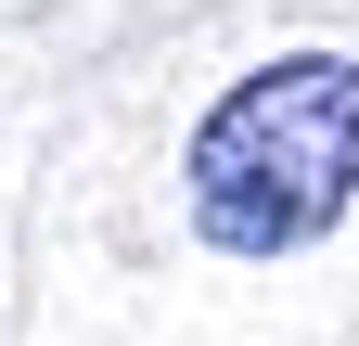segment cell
Instances as JSON below:
<instances>
[{"label": "cell", "instance_id": "6da1fadb", "mask_svg": "<svg viewBox=\"0 0 359 346\" xmlns=\"http://www.w3.org/2000/svg\"><path fill=\"white\" fill-rule=\"evenodd\" d=\"M193 231L218 256H308L359 205V64L346 52H269L193 116L180 154Z\"/></svg>", "mask_w": 359, "mask_h": 346}]
</instances>
